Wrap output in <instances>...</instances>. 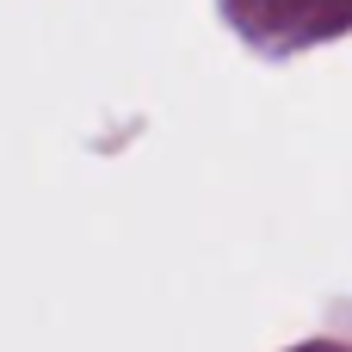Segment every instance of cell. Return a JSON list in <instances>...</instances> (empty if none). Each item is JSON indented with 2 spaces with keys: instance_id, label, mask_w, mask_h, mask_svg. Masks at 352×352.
Wrapping results in <instances>:
<instances>
[]
</instances>
